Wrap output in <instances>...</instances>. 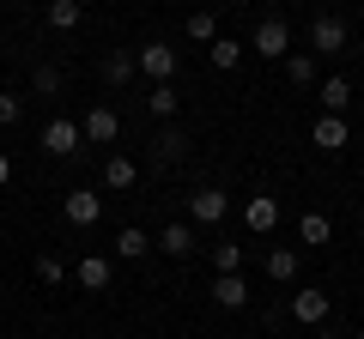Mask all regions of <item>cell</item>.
Listing matches in <instances>:
<instances>
[{
  "mask_svg": "<svg viewBox=\"0 0 364 339\" xmlns=\"http://www.w3.org/2000/svg\"><path fill=\"white\" fill-rule=\"evenodd\" d=\"M18 116H25V97H18V91H0V128H13Z\"/></svg>",
  "mask_w": 364,
  "mask_h": 339,
  "instance_id": "cell-28",
  "label": "cell"
},
{
  "mask_svg": "<svg viewBox=\"0 0 364 339\" xmlns=\"http://www.w3.org/2000/svg\"><path fill=\"white\" fill-rule=\"evenodd\" d=\"M61 218L73 224V230H91V224L104 218V194H91V188H73V194L61 200Z\"/></svg>",
  "mask_w": 364,
  "mask_h": 339,
  "instance_id": "cell-3",
  "label": "cell"
},
{
  "mask_svg": "<svg viewBox=\"0 0 364 339\" xmlns=\"http://www.w3.org/2000/svg\"><path fill=\"white\" fill-rule=\"evenodd\" d=\"M243 224H249L255 236H267L273 224H279V200H273V194H249V206H243Z\"/></svg>",
  "mask_w": 364,
  "mask_h": 339,
  "instance_id": "cell-10",
  "label": "cell"
},
{
  "mask_svg": "<svg viewBox=\"0 0 364 339\" xmlns=\"http://www.w3.org/2000/svg\"><path fill=\"white\" fill-rule=\"evenodd\" d=\"M352 339H364V327H358V333H352Z\"/></svg>",
  "mask_w": 364,
  "mask_h": 339,
  "instance_id": "cell-33",
  "label": "cell"
},
{
  "mask_svg": "<svg viewBox=\"0 0 364 339\" xmlns=\"http://www.w3.org/2000/svg\"><path fill=\"white\" fill-rule=\"evenodd\" d=\"M152 152H158V164H176V157H188V133H182L176 121H164L158 140H152Z\"/></svg>",
  "mask_w": 364,
  "mask_h": 339,
  "instance_id": "cell-14",
  "label": "cell"
},
{
  "mask_svg": "<svg viewBox=\"0 0 364 339\" xmlns=\"http://www.w3.org/2000/svg\"><path fill=\"white\" fill-rule=\"evenodd\" d=\"M146 255H152V236H146L140 224L116 230V261H146Z\"/></svg>",
  "mask_w": 364,
  "mask_h": 339,
  "instance_id": "cell-17",
  "label": "cell"
},
{
  "mask_svg": "<svg viewBox=\"0 0 364 339\" xmlns=\"http://www.w3.org/2000/svg\"><path fill=\"white\" fill-rule=\"evenodd\" d=\"M0 315H6V297H0Z\"/></svg>",
  "mask_w": 364,
  "mask_h": 339,
  "instance_id": "cell-32",
  "label": "cell"
},
{
  "mask_svg": "<svg viewBox=\"0 0 364 339\" xmlns=\"http://www.w3.org/2000/svg\"><path fill=\"white\" fill-rule=\"evenodd\" d=\"M152 248H158V255H170V261H188V255H195V230L176 218V224H164V230L152 236Z\"/></svg>",
  "mask_w": 364,
  "mask_h": 339,
  "instance_id": "cell-9",
  "label": "cell"
},
{
  "mask_svg": "<svg viewBox=\"0 0 364 339\" xmlns=\"http://www.w3.org/2000/svg\"><path fill=\"white\" fill-rule=\"evenodd\" d=\"M225 212H231V194H225V188H195V194H188V218L195 224H219Z\"/></svg>",
  "mask_w": 364,
  "mask_h": 339,
  "instance_id": "cell-6",
  "label": "cell"
},
{
  "mask_svg": "<svg viewBox=\"0 0 364 339\" xmlns=\"http://www.w3.org/2000/svg\"><path fill=\"white\" fill-rule=\"evenodd\" d=\"M79 133H85L91 145H109V140L122 133V116H116L109 104H97V109H85V121H79Z\"/></svg>",
  "mask_w": 364,
  "mask_h": 339,
  "instance_id": "cell-7",
  "label": "cell"
},
{
  "mask_svg": "<svg viewBox=\"0 0 364 339\" xmlns=\"http://www.w3.org/2000/svg\"><path fill=\"white\" fill-rule=\"evenodd\" d=\"M249 55H261V61H279V55H291V30H286V18H261L255 37H249Z\"/></svg>",
  "mask_w": 364,
  "mask_h": 339,
  "instance_id": "cell-2",
  "label": "cell"
},
{
  "mask_svg": "<svg viewBox=\"0 0 364 339\" xmlns=\"http://www.w3.org/2000/svg\"><path fill=\"white\" fill-rule=\"evenodd\" d=\"M243 55H249V43H237V37H213V43H207V61L219 67V73H237Z\"/></svg>",
  "mask_w": 364,
  "mask_h": 339,
  "instance_id": "cell-13",
  "label": "cell"
},
{
  "mask_svg": "<svg viewBox=\"0 0 364 339\" xmlns=\"http://www.w3.org/2000/svg\"><path fill=\"white\" fill-rule=\"evenodd\" d=\"M37 279H43V285H61V279H67V267L55 261V255H37Z\"/></svg>",
  "mask_w": 364,
  "mask_h": 339,
  "instance_id": "cell-29",
  "label": "cell"
},
{
  "mask_svg": "<svg viewBox=\"0 0 364 339\" xmlns=\"http://www.w3.org/2000/svg\"><path fill=\"white\" fill-rule=\"evenodd\" d=\"M109 273H116V267H109L104 255H85V261L73 267V279H79L85 291H109Z\"/></svg>",
  "mask_w": 364,
  "mask_h": 339,
  "instance_id": "cell-18",
  "label": "cell"
},
{
  "mask_svg": "<svg viewBox=\"0 0 364 339\" xmlns=\"http://www.w3.org/2000/svg\"><path fill=\"white\" fill-rule=\"evenodd\" d=\"M79 18H85L79 0H49V25H55V30H79Z\"/></svg>",
  "mask_w": 364,
  "mask_h": 339,
  "instance_id": "cell-24",
  "label": "cell"
},
{
  "mask_svg": "<svg viewBox=\"0 0 364 339\" xmlns=\"http://www.w3.org/2000/svg\"><path fill=\"white\" fill-rule=\"evenodd\" d=\"M61 85H67V79H61V67H55V61L31 67V91H37V97H61Z\"/></svg>",
  "mask_w": 364,
  "mask_h": 339,
  "instance_id": "cell-22",
  "label": "cell"
},
{
  "mask_svg": "<svg viewBox=\"0 0 364 339\" xmlns=\"http://www.w3.org/2000/svg\"><path fill=\"white\" fill-rule=\"evenodd\" d=\"M140 73L152 79V85H164V79H176V49L170 43H140Z\"/></svg>",
  "mask_w": 364,
  "mask_h": 339,
  "instance_id": "cell-5",
  "label": "cell"
},
{
  "mask_svg": "<svg viewBox=\"0 0 364 339\" xmlns=\"http://www.w3.org/2000/svg\"><path fill=\"white\" fill-rule=\"evenodd\" d=\"M346 104H352V79L328 73L322 79V109H328V116H346Z\"/></svg>",
  "mask_w": 364,
  "mask_h": 339,
  "instance_id": "cell-20",
  "label": "cell"
},
{
  "mask_svg": "<svg viewBox=\"0 0 364 339\" xmlns=\"http://www.w3.org/2000/svg\"><path fill=\"white\" fill-rule=\"evenodd\" d=\"M286 79L291 85H316V55H286Z\"/></svg>",
  "mask_w": 364,
  "mask_h": 339,
  "instance_id": "cell-27",
  "label": "cell"
},
{
  "mask_svg": "<svg viewBox=\"0 0 364 339\" xmlns=\"http://www.w3.org/2000/svg\"><path fill=\"white\" fill-rule=\"evenodd\" d=\"M6 182H13V157L0 152V188H6Z\"/></svg>",
  "mask_w": 364,
  "mask_h": 339,
  "instance_id": "cell-30",
  "label": "cell"
},
{
  "mask_svg": "<svg viewBox=\"0 0 364 339\" xmlns=\"http://www.w3.org/2000/svg\"><path fill=\"white\" fill-rule=\"evenodd\" d=\"M31 6H37V0H31ZM43 6H49V0H43Z\"/></svg>",
  "mask_w": 364,
  "mask_h": 339,
  "instance_id": "cell-34",
  "label": "cell"
},
{
  "mask_svg": "<svg viewBox=\"0 0 364 339\" xmlns=\"http://www.w3.org/2000/svg\"><path fill=\"white\" fill-rule=\"evenodd\" d=\"M213 303H219V309H243L249 303V279L243 273H219L213 279Z\"/></svg>",
  "mask_w": 364,
  "mask_h": 339,
  "instance_id": "cell-12",
  "label": "cell"
},
{
  "mask_svg": "<svg viewBox=\"0 0 364 339\" xmlns=\"http://www.w3.org/2000/svg\"><path fill=\"white\" fill-rule=\"evenodd\" d=\"M79 145H85V133H79L73 116L43 121V152H49V157H79Z\"/></svg>",
  "mask_w": 364,
  "mask_h": 339,
  "instance_id": "cell-1",
  "label": "cell"
},
{
  "mask_svg": "<svg viewBox=\"0 0 364 339\" xmlns=\"http://www.w3.org/2000/svg\"><path fill=\"white\" fill-rule=\"evenodd\" d=\"M298 236H304V243H316V248H322L328 236H334V224H328V212H304V218H298Z\"/></svg>",
  "mask_w": 364,
  "mask_h": 339,
  "instance_id": "cell-25",
  "label": "cell"
},
{
  "mask_svg": "<svg viewBox=\"0 0 364 339\" xmlns=\"http://www.w3.org/2000/svg\"><path fill=\"white\" fill-rule=\"evenodd\" d=\"M182 37H188V43H213V37H219V18H213V13H188V18H182Z\"/></svg>",
  "mask_w": 364,
  "mask_h": 339,
  "instance_id": "cell-23",
  "label": "cell"
},
{
  "mask_svg": "<svg viewBox=\"0 0 364 339\" xmlns=\"http://www.w3.org/2000/svg\"><path fill=\"white\" fill-rule=\"evenodd\" d=\"M310 339H340V333H328V327H316V333H310Z\"/></svg>",
  "mask_w": 364,
  "mask_h": 339,
  "instance_id": "cell-31",
  "label": "cell"
},
{
  "mask_svg": "<svg viewBox=\"0 0 364 339\" xmlns=\"http://www.w3.org/2000/svg\"><path fill=\"white\" fill-rule=\"evenodd\" d=\"M140 73V49H109L104 55V85H128Z\"/></svg>",
  "mask_w": 364,
  "mask_h": 339,
  "instance_id": "cell-11",
  "label": "cell"
},
{
  "mask_svg": "<svg viewBox=\"0 0 364 339\" xmlns=\"http://www.w3.org/2000/svg\"><path fill=\"white\" fill-rule=\"evenodd\" d=\"M213 267L219 273H243V243H213Z\"/></svg>",
  "mask_w": 364,
  "mask_h": 339,
  "instance_id": "cell-26",
  "label": "cell"
},
{
  "mask_svg": "<svg viewBox=\"0 0 364 339\" xmlns=\"http://www.w3.org/2000/svg\"><path fill=\"white\" fill-rule=\"evenodd\" d=\"M267 279L273 285H291L298 279V248H267Z\"/></svg>",
  "mask_w": 364,
  "mask_h": 339,
  "instance_id": "cell-21",
  "label": "cell"
},
{
  "mask_svg": "<svg viewBox=\"0 0 364 339\" xmlns=\"http://www.w3.org/2000/svg\"><path fill=\"white\" fill-rule=\"evenodd\" d=\"M134 176H140V164H134L128 152H109L104 157V188H116V194H122V188H134Z\"/></svg>",
  "mask_w": 364,
  "mask_h": 339,
  "instance_id": "cell-15",
  "label": "cell"
},
{
  "mask_svg": "<svg viewBox=\"0 0 364 339\" xmlns=\"http://www.w3.org/2000/svg\"><path fill=\"white\" fill-rule=\"evenodd\" d=\"M310 49H316V55H346V18L316 13V25H310Z\"/></svg>",
  "mask_w": 364,
  "mask_h": 339,
  "instance_id": "cell-4",
  "label": "cell"
},
{
  "mask_svg": "<svg viewBox=\"0 0 364 339\" xmlns=\"http://www.w3.org/2000/svg\"><path fill=\"white\" fill-rule=\"evenodd\" d=\"M310 140L322 145V152H346V145H352V128H346V116H328V109H322L316 128H310Z\"/></svg>",
  "mask_w": 364,
  "mask_h": 339,
  "instance_id": "cell-8",
  "label": "cell"
},
{
  "mask_svg": "<svg viewBox=\"0 0 364 339\" xmlns=\"http://www.w3.org/2000/svg\"><path fill=\"white\" fill-rule=\"evenodd\" d=\"M291 315H298L304 327H322L328 321V291H298V297H291Z\"/></svg>",
  "mask_w": 364,
  "mask_h": 339,
  "instance_id": "cell-16",
  "label": "cell"
},
{
  "mask_svg": "<svg viewBox=\"0 0 364 339\" xmlns=\"http://www.w3.org/2000/svg\"><path fill=\"white\" fill-rule=\"evenodd\" d=\"M146 109H152L158 121H176V109H182V91H176V85L164 79V85H152V91H146Z\"/></svg>",
  "mask_w": 364,
  "mask_h": 339,
  "instance_id": "cell-19",
  "label": "cell"
}]
</instances>
